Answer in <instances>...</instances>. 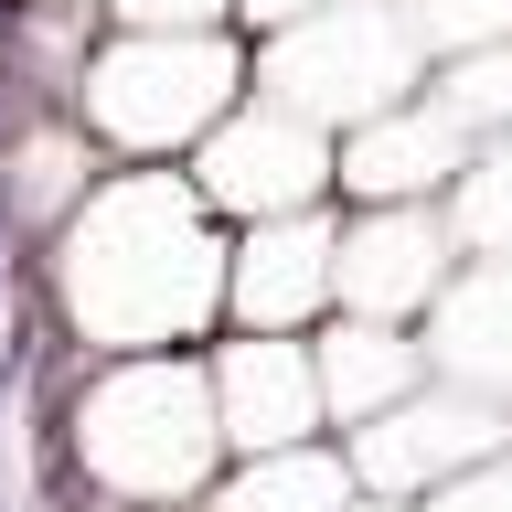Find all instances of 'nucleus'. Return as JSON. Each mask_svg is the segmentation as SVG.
I'll return each mask as SVG.
<instances>
[{
    "label": "nucleus",
    "mask_w": 512,
    "mask_h": 512,
    "mask_svg": "<svg viewBox=\"0 0 512 512\" xmlns=\"http://www.w3.org/2000/svg\"><path fill=\"white\" fill-rule=\"evenodd\" d=\"M320 352V395H331V416H384L395 395H416V342H395L384 320H352V331H331Z\"/></svg>",
    "instance_id": "obj_11"
},
{
    "label": "nucleus",
    "mask_w": 512,
    "mask_h": 512,
    "mask_svg": "<svg viewBox=\"0 0 512 512\" xmlns=\"http://www.w3.org/2000/svg\"><path fill=\"white\" fill-rule=\"evenodd\" d=\"M438 224L416 214V203H395V214H374L363 235H342V299L363 320H395V310H416V299H438Z\"/></svg>",
    "instance_id": "obj_10"
},
{
    "label": "nucleus",
    "mask_w": 512,
    "mask_h": 512,
    "mask_svg": "<svg viewBox=\"0 0 512 512\" xmlns=\"http://www.w3.org/2000/svg\"><path fill=\"white\" fill-rule=\"evenodd\" d=\"M118 11H128L139 32H182V22H214L224 0H118Z\"/></svg>",
    "instance_id": "obj_17"
},
{
    "label": "nucleus",
    "mask_w": 512,
    "mask_h": 512,
    "mask_svg": "<svg viewBox=\"0 0 512 512\" xmlns=\"http://www.w3.org/2000/svg\"><path fill=\"white\" fill-rule=\"evenodd\" d=\"M342 288V235L310 214H256V246L224 256V310L246 331H288Z\"/></svg>",
    "instance_id": "obj_8"
},
{
    "label": "nucleus",
    "mask_w": 512,
    "mask_h": 512,
    "mask_svg": "<svg viewBox=\"0 0 512 512\" xmlns=\"http://www.w3.org/2000/svg\"><path fill=\"white\" fill-rule=\"evenodd\" d=\"M342 502H352V470L342 459H310V438H299V448H256V470L214 512H342Z\"/></svg>",
    "instance_id": "obj_13"
},
{
    "label": "nucleus",
    "mask_w": 512,
    "mask_h": 512,
    "mask_svg": "<svg viewBox=\"0 0 512 512\" xmlns=\"http://www.w3.org/2000/svg\"><path fill=\"white\" fill-rule=\"evenodd\" d=\"M459 224H470L480 256H512V139H502V150H480L470 171H459Z\"/></svg>",
    "instance_id": "obj_15"
},
{
    "label": "nucleus",
    "mask_w": 512,
    "mask_h": 512,
    "mask_svg": "<svg viewBox=\"0 0 512 512\" xmlns=\"http://www.w3.org/2000/svg\"><path fill=\"white\" fill-rule=\"evenodd\" d=\"M480 448H502V416L480 406V395H395L384 416H363V448H352V470L384 480V491H416V480L459 470Z\"/></svg>",
    "instance_id": "obj_9"
},
{
    "label": "nucleus",
    "mask_w": 512,
    "mask_h": 512,
    "mask_svg": "<svg viewBox=\"0 0 512 512\" xmlns=\"http://www.w3.org/2000/svg\"><path fill=\"white\" fill-rule=\"evenodd\" d=\"M416 11L395 0H320L299 22H278L267 43V86L288 107H310V118H384L395 96H416Z\"/></svg>",
    "instance_id": "obj_3"
},
{
    "label": "nucleus",
    "mask_w": 512,
    "mask_h": 512,
    "mask_svg": "<svg viewBox=\"0 0 512 512\" xmlns=\"http://www.w3.org/2000/svg\"><path fill=\"white\" fill-rule=\"evenodd\" d=\"M342 512H395V502H342Z\"/></svg>",
    "instance_id": "obj_19"
},
{
    "label": "nucleus",
    "mask_w": 512,
    "mask_h": 512,
    "mask_svg": "<svg viewBox=\"0 0 512 512\" xmlns=\"http://www.w3.org/2000/svg\"><path fill=\"white\" fill-rule=\"evenodd\" d=\"M331 182V139H320L310 107H246L203 139V192L235 203V214H299L310 192Z\"/></svg>",
    "instance_id": "obj_5"
},
{
    "label": "nucleus",
    "mask_w": 512,
    "mask_h": 512,
    "mask_svg": "<svg viewBox=\"0 0 512 512\" xmlns=\"http://www.w3.org/2000/svg\"><path fill=\"white\" fill-rule=\"evenodd\" d=\"M214 416H224V448H299L331 416L320 395V352L310 342H278V331H246V342L214 352Z\"/></svg>",
    "instance_id": "obj_6"
},
{
    "label": "nucleus",
    "mask_w": 512,
    "mask_h": 512,
    "mask_svg": "<svg viewBox=\"0 0 512 512\" xmlns=\"http://www.w3.org/2000/svg\"><path fill=\"white\" fill-rule=\"evenodd\" d=\"M224 299V256L203 235L182 182H118L96 192V214L64 246V310L86 320L96 342H182L192 320Z\"/></svg>",
    "instance_id": "obj_1"
},
{
    "label": "nucleus",
    "mask_w": 512,
    "mask_h": 512,
    "mask_svg": "<svg viewBox=\"0 0 512 512\" xmlns=\"http://www.w3.org/2000/svg\"><path fill=\"white\" fill-rule=\"evenodd\" d=\"M427 43H512V0H406Z\"/></svg>",
    "instance_id": "obj_16"
},
{
    "label": "nucleus",
    "mask_w": 512,
    "mask_h": 512,
    "mask_svg": "<svg viewBox=\"0 0 512 512\" xmlns=\"http://www.w3.org/2000/svg\"><path fill=\"white\" fill-rule=\"evenodd\" d=\"M256 22H299V11H320V0H246Z\"/></svg>",
    "instance_id": "obj_18"
},
{
    "label": "nucleus",
    "mask_w": 512,
    "mask_h": 512,
    "mask_svg": "<svg viewBox=\"0 0 512 512\" xmlns=\"http://www.w3.org/2000/svg\"><path fill=\"white\" fill-rule=\"evenodd\" d=\"M86 192V150L64 139V128H22L11 160H0V214L22 224V235H54V214Z\"/></svg>",
    "instance_id": "obj_12"
},
{
    "label": "nucleus",
    "mask_w": 512,
    "mask_h": 512,
    "mask_svg": "<svg viewBox=\"0 0 512 512\" xmlns=\"http://www.w3.org/2000/svg\"><path fill=\"white\" fill-rule=\"evenodd\" d=\"M448 363L459 374H491V384H512V256H491L459 299H448Z\"/></svg>",
    "instance_id": "obj_14"
},
{
    "label": "nucleus",
    "mask_w": 512,
    "mask_h": 512,
    "mask_svg": "<svg viewBox=\"0 0 512 512\" xmlns=\"http://www.w3.org/2000/svg\"><path fill=\"white\" fill-rule=\"evenodd\" d=\"M459 171H470V118L448 96H395L384 118L352 128V150H342V182L363 203H416V192L459 182Z\"/></svg>",
    "instance_id": "obj_7"
},
{
    "label": "nucleus",
    "mask_w": 512,
    "mask_h": 512,
    "mask_svg": "<svg viewBox=\"0 0 512 512\" xmlns=\"http://www.w3.org/2000/svg\"><path fill=\"white\" fill-rule=\"evenodd\" d=\"M75 86H86L96 139L171 150V139H192V128H214L235 107V54L203 43V32H139V43H107Z\"/></svg>",
    "instance_id": "obj_4"
},
{
    "label": "nucleus",
    "mask_w": 512,
    "mask_h": 512,
    "mask_svg": "<svg viewBox=\"0 0 512 512\" xmlns=\"http://www.w3.org/2000/svg\"><path fill=\"white\" fill-rule=\"evenodd\" d=\"M224 448V416H214V384L192 374V363H118V374L96 384L86 406H75V459L96 470V491H118V502H171L192 480L214 470Z\"/></svg>",
    "instance_id": "obj_2"
}]
</instances>
